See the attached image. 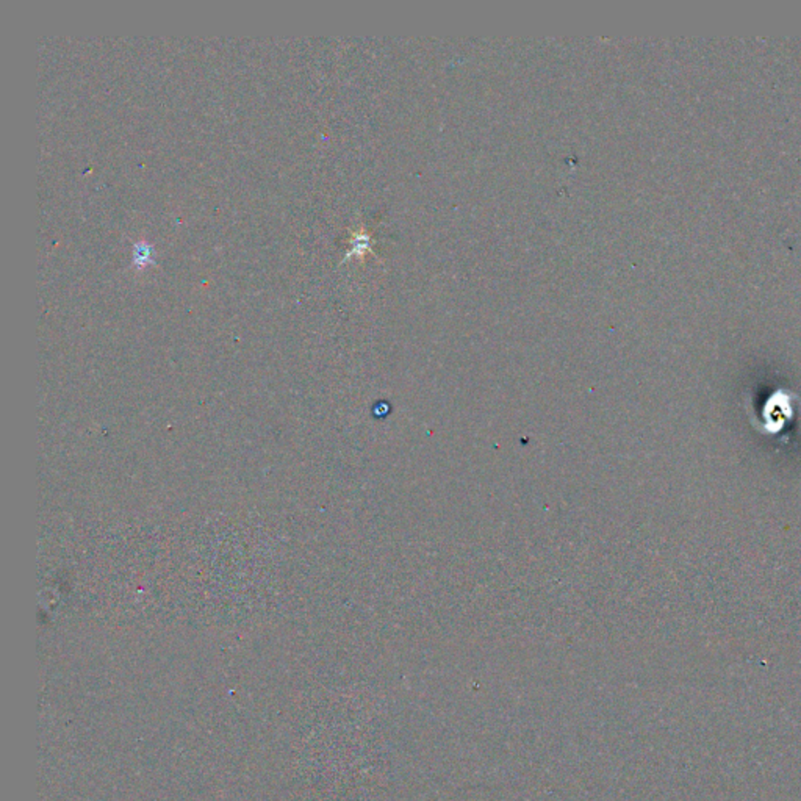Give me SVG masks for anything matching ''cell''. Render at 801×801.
<instances>
[{
	"mask_svg": "<svg viewBox=\"0 0 801 801\" xmlns=\"http://www.w3.org/2000/svg\"><path fill=\"white\" fill-rule=\"evenodd\" d=\"M132 257H133V265L139 269L154 263V257H155L154 246L144 240L138 241V243L133 244Z\"/></svg>",
	"mask_w": 801,
	"mask_h": 801,
	"instance_id": "cell-1",
	"label": "cell"
}]
</instances>
